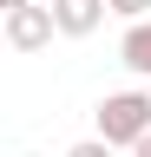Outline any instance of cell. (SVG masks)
I'll use <instances>...</instances> for the list:
<instances>
[{"label":"cell","instance_id":"8","mask_svg":"<svg viewBox=\"0 0 151 157\" xmlns=\"http://www.w3.org/2000/svg\"><path fill=\"white\" fill-rule=\"evenodd\" d=\"M131 157H151V137H145V144H138V151H131Z\"/></svg>","mask_w":151,"mask_h":157},{"label":"cell","instance_id":"3","mask_svg":"<svg viewBox=\"0 0 151 157\" xmlns=\"http://www.w3.org/2000/svg\"><path fill=\"white\" fill-rule=\"evenodd\" d=\"M105 0H53V20H59V33L66 39H85V33H99L105 26Z\"/></svg>","mask_w":151,"mask_h":157},{"label":"cell","instance_id":"6","mask_svg":"<svg viewBox=\"0 0 151 157\" xmlns=\"http://www.w3.org/2000/svg\"><path fill=\"white\" fill-rule=\"evenodd\" d=\"M66 157H112V144H99V137H85V144H72Z\"/></svg>","mask_w":151,"mask_h":157},{"label":"cell","instance_id":"7","mask_svg":"<svg viewBox=\"0 0 151 157\" xmlns=\"http://www.w3.org/2000/svg\"><path fill=\"white\" fill-rule=\"evenodd\" d=\"M20 7H33V0H7V13H20Z\"/></svg>","mask_w":151,"mask_h":157},{"label":"cell","instance_id":"5","mask_svg":"<svg viewBox=\"0 0 151 157\" xmlns=\"http://www.w3.org/2000/svg\"><path fill=\"white\" fill-rule=\"evenodd\" d=\"M105 7H112V13H118V20H131V26H138V20L151 13V0H105Z\"/></svg>","mask_w":151,"mask_h":157},{"label":"cell","instance_id":"4","mask_svg":"<svg viewBox=\"0 0 151 157\" xmlns=\"http://www.w3.org/2000/svg\"><path fill=\"white\" fill-rule=\"evenodd\" d=\"M118 66H125V72H138V78H151V20L125 26V39H118Z\"/></svg>","mask_w":151,"mask_h":157},{"label":"cell","instance_id":"1","mask_svg":"<svg viewBox=\"0 0 151 157\" xmlns=\"http://www.w3.org/2000/svg\"><path fill=\"white\" fill-rule=\"evenodd\" d=\"M145 137H151V92H112L105 105H99V144L138 151Z\"/></svg>","mask_w":151,"mask_h":157},{"label":"cell","instance_id":"2","mask_svg":"<svg viewBox=\"0 0 151 157\" xmlns=\"http://www.w3.org/2000/svg\"><path fill=\"white\" fill-rule=\"evenodd\" d=\"M53 33H59L53 7H20V13H7V46H13V52H40V46H53Z\"/></svg>","mask_w":151,"mask_h":157}]
</instances>
